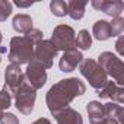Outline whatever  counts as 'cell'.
I'll return each instance as SVG.
<instances>
[{"label":"cell","mask_w":124,"mask_h":124,"mask_svg":"<svg viewBox=\"0 0 124 124\" xmlns=\"http://www.w3.org/2000/svg\"><path fill=\"white\" fill-rule=\"evenodd\" d=\"M86 92L85 83L78 78H69L57 82L50 88L47 92V107L50 112L55 117L58 112H61L64 108L69 107V104L76 98Z\"/></svg>","instance_id":"cell-1"},{"label":"cell","mask_w":124,"mask_h":124,"mask_svg":"<svg viewBox=\"0 0 124 124\" xmlns=\"http://www.w3.org/2000/svg\"><path fill=\"white\" fill-rule=\"evenodd\" d=\"M5 79H6V85L5 86H8L15 93V91L21 85L25 83V73L22 72L21 66H18V64H9L6 67V70H5Z\"/></svg>","instance_id":"cell-11"},{"label":"cell","mask_w":124,"mask_h":124,"mask_svg":"<svg viewBox=\"0 0 124 124\" xmlns=\"http://www.w3.org/2000/svg\"><path fill=\"white\" fill-rule=\"evenodd\" d=\"M2 118H3V112L0 111V121H2Z\"/></svg>","instance_id":"cell-31"},{"label":"cell","mask_w":124,"mask_h":124,"mask_svg":"<svg viewBox=\"0 0 124 124\" xmlns=\"http://www.w3.org/2000/svg\"><path fill=\"white\" fill-rule=\"evenodd\" d=\"M2 39H3V37H2V31H0V44H2Z\"/></svg>","instance_id":"cell-30"},{"label":"cell","mask_w":124,"mask_h":124,"mask_svg":"<svg viewBox=\"0 0 124 124\" xmlns=\"http://www.w3.org/2000/svg\"><path fill=\"white\" fill-rule=\"evenodd\" d=\"M111 99H112L114 102L120 104V105L124 102V89H123V86H117V88H115V91H114Z\"/></svg>","instance_id":"cell-25"},{"label":"cell","mask_w":124,"mask_h":124,"mask_svg":"<svg viewBox=\"0 0 124 124\" xmlns=\"http://www.w3.org/2000/svg\"><path fill=\"white\" fill-rule=\"evenodd\" d=\"M91 5H92L93 9L107 13L112 19L120 18L121 12L124 9V3L121 2V0H93Z\"/></svg>","instance_id":"cell-10"},{"label":"cell","mask_w":124,"mask_h":124,"mask_svg":"<svg viewBox=\"0 0 124 124\" xmlns=\"http://www.w3.org/2000/svg\"><path fill=\"white\" fill-rule=\"evenodd\" d=\"M53 45L55 47L57 51H69L76 48L75 41H76V34L75 29L69 25H57L53 31V37L50 39Z\"/></svg>","instance_id":"cell-5"},{"label":"cell","mask_w":124,"mask_h":124,"mask_svg":"<svg viewBox=\"0 0 124 124\" xmlns=\"http://www.w3.org/2000/svg\"><path fill=\"white\" fill-rule=\"evenodd\" d=\"M55 120H57V124H83L82 115L70 107H67L61 112H58L55 115Z\"/></svg>","instance_id":"cell-13"},{"label":"cell","mask_w":124,"mask_h":124,"mask_svg":"<svg viewBox=\"0 0 124 124\" xmlns=\"http://www.w3.org/2000/svg\"><path fill=\"white\" fill-rule=\"evenodd\" d=\"M12 26H13V29L16 32L26 35L32 29V19H31L29 15H25V13L16 15L13 18V21H12Z\"/></svg>","instance_id":"cell-14"},{"label":"cell","mask_w":124,"mask_h":124,"mask_svg":"<svg viewBox=\"0 0 124 124\" xmlns=\"http://www.w3.org/2000/svg\"><path fill=\"white\" fill-rule=\"evenodd\" d=\"M92 34H93V37L98 41H107L108 38H111V26H109V22L108 21H104V19L96 21L93 23Z\"/></svg>","instance_id":"cell-17"},{"label":"cell","mask_w":124,"mask_h":124,"mask_svg":"<svg viewBox=\"0 0 124 124\" xmlns=\"http://www.w3.org/2000/svg\"><path fill=\"white\" fill-rule=\"evenodd\" d=\"M0 124H19V120L15 114L8 112V114H3V118L0 121Z\"/></svg>","instance_id":"cell-26"},{"label":"cell","mask_w":124,"mask_h":124,"mask_svg":"<svg viewBox=\"0 0 124 124\" xmlns=\"http://www.w3.org/2000/svg\"><path fill=\"white\" fill-rule=\"evenodd\" d=\"M111 124H115V123H111Z\"/></svg>","instance_id":"cell-32"},{"label":"cell","mask_w":124,"mask_h":124,"mask_svg":"<svg viewBox=\"0 0 124 124\" xmlns=\"http://www.w3.org/2000/svg\"><path fill=\"white\" fill-rule=\"evenodd\" d=\"M0 61H2V58H0Z\"/></svg>","instance_id":"cell-33"},{"label":"cell","mask_w":124,"mask_h":124,"mask_svg":"<svg viewBox=\"0 0 124 124\" xmlns=\"http://www.w3.org/2000/svg\"><path fill=\"white\" fill-rule=\"evenodd\" d=\"M25 79H28V85L37 91V89H41L45 85V82H47V72H45L44 66L39 63V61H37L34 58L26 66Z\"/></svg>","instance_id":"cell-8"},{"label":"cell","mask_w":124,"mask_h":124,"mask_svg":"<svg viewBox=\"0 0 124 124\" xmlns=\"http://www.w3.org/2000/svg\"><path fill=\"white\" fill-rule=\"evenodd\" d=\"M57 53L58 51L55 50V47L53 45V42L50 39H42V41L37 42L34 47V55H35L34 58L37 61H39L45 70L53 66V60L57 55Z\"/></svg>","instance_id":"cell-7"},{"label":"cell","mask_w":124,"mask_h":124,"mask_svg":"<svg viewBox=\"0 0 124 124\" xmlns=\"http://www.w3.org/2000/svg\"><path fill=\"white\" fill-rule=\"evenodd\" d=\"M118 85L115 83V82H107L101 89H98V96L101 98V99H107V98H109L111 99V96H112V93H114V91H115V88H117Z\"/></svg>","instance_id":"cell-21"},{"label":"cell","mask_w":124,"mask_h":124,"mask_svg":"<svg viewBox=\"0 0 124 124\" xmlns=\"http://www.w3.org/2000/svg\"><path fill=\"white\" fill-rule=\"evenodd\" d=\"M91 45H92V37H91L89 31H86V29L79 31L76 41H75V47H78L80 50H89Z\"/></svg>","instance_id":"cell-18"},{"label":"cell","mask_w":124,"mask_h":124,"mask_svg":"<svg viewBox=\"0 0 124 124\" xmlns=\"http://www.w3.org/2000/svg\"><path fill=\"white\" fill-rule=\"evenodd\" d=\"M86 111H88L91 124H109L107 114H105L104 104H101L98 101H91L86 107Z\"/></svg>","instance_id":"cell-12"},{"label":"cell","mask_w":124,"mask_h":124,"mask_svg":"<svg viewBox=\"0 0 124 124\" xmlns=\"http://www.w3.org/2000/svg\"><path fill=\"white\" fill-rule=\"evenodd\" d=\"M32 124H51V123H50V120H47V118H38V120H35Z\"/></svg>","instance_id":"cell-29"},{"label":"cell","mask_w":124,"mask_h":124,"mask_svg":"<svg viewBox=\"0 0 124 124\" xmlns=\"http://www.w3.org/2000/svg\"><path fill=\"white\" fill-rule=\"evenodd\" d=\"M123 44H124V37H123V35H120V37H118V39H117V42H115V50H117V53H118L120 55H123V54H124Z\"/></svg>","instance_id":"cell-27"},{"label":"cell","mask_w":124,"mask_h":124,"mask_svg":"<svg viewBox=\"0 0 124 124\" xmlns=\"http://www.w3.org/2000/svg\"><path fill=\"white\" fill-rule=\"evenodd\" d=\"M109 26H111V37H120L124 32V19L121 16L112 19V22H109Z\"/></svg>","instance_id":"cell-22"},{"label":"cell","mask_w":124,"mask_h":124,"mask_svg":"<svg viewBox=\"0 0 124 124\" xmlns=\"http://www.w3.org/2000/svg\"><path fill=\"white\" fill-rule=\"evenodd\" d=\"M42 35H44V34H42L39 29H37V28H32V29H31V31H29V32H28L25 37H28V38H29V39L34 42V44H37V42L42 41Z\"/></svg>","instance_id":"cell-24"},{"label":"cell","mask_w":124,"mask_h":124,"mask_svg":"<svg viewBox=\"0 0 124 124\" xmlns=\"http://www.w3.org/2000/svg\"><path fill=\"white\" fill-rule=\"evenodd\" d=\"M12 96H13V92L5 86L2 91H0V111L3 112V109H8L12 104Z\"/></svg>","instance_id":"cell-20"},{"label":"cell","mask_w":124,"mask_h":124,"mask_svg":"<svg viewBox=\"0 0 124 124\" xmlns=\"http://www.w3.org/2000/svg\"><path fill=\"white\" fill-rule=\"evenodd\" d=\"M15 5H16L18 8H29V6H32L34 3H32V2H15Z\"/></svg>","instance_id":"cell-28"},{"label":"cell","mask_w":124,"mask_h":124,"mask_svg":"<svg viewBox=\"0 0 124 124\" xmlns=\"http://www.w3.org/2000/svg\"><path fill=\"white\" fill-rule=\"evenodd\" d=\"M12 3L10 2H6V0H0V22L6 21L10 13H12Z\"/></svg>","instance_id":"cell-23"},{"label":"cell","mask_w":124,"mask_h":124,"mask_svg":"<svg viewBox=\"0 0 124 124\" xmlns=\"http://www.w3.org/2000/svg\"><path fill=\"white\" fill-rule=\"evenodd\" d=\"M104 108H105V114H107V118H108V123H115V124H121L123 121V114H124V109L120 104H112V102H108V104H104Z\"/></svg>","instance_id":"cell-15"},{"label":"cell","mask_w":124,"mask_h":124,"mask_svg":"<svg viewBox=\"0 0 124 124\" xmlns=\"http://www.w3.org/2000/svg\"><path fill=\"white\" fill-rule=\"evenodd\" d=\"M34 47L35 44L28 37H13L10 39L9 48V61L10 64H28L34 60Z\"/></svg>","instance_id":"cell-2"},{"label":"cell","mask_w":124,"mask_h":124,"mask_svg":"<svg viewBox=\"0 0 124 124\" xmlns=\"http://www.w3.org/2000/svg\"><path fill=\"white\" fill-rule=\"evenodd\" d=\"M82 60H83L82 53L78 48H73V50H69V51L63 53V55H61V58L58 61V67H60L61 72L70 73L82 63Z\"/></svg>","instance_id":"cell-9"},{"label":"cell","mask_w":124,"mask_h":124,"mask_svg":"<svg viewBox=\"0 0 124 124\" xmlns=\"http://www.w3.org/2000/svg\"><path fill=\"white\" fill-rule=\"evenodd\" d=\"M96 63L104 69L107 76H111L118 86H123V83H124V64L117 55H114L109 51H104L98 55Z\"/></svg>","instance_id":"cell-3"},{"label":"cell","mask_w":124,"mask_h":124,"mask_svg":"<svg viewBox=\"0 0 124 124\" xmlns=\"http://www.w3.org/2000/svg\"><path fill=\"white\" fill-rule=\"evenodd\" d=\"M50 9H51V13L58 18L67 15V3L63 2V0H53L50 3Z\"/></svg>","instance_id":"cell-19"},{"label":"cell","mask_w":124,"mask_h":124,"mask_svg":"<svg viewBox=\"0 0 124 124\" xmlns=\"http://www.w3.org/2000/svg\"><path fill=\"white\" fill-rule=\"evenodd\" d=\"M80 66V73L82 76L89 82V85L93 88V89H101L107 82H108V76L107 73L104 72V69L96 63L95 60L92 58H85L82 60V63L79 64Z\"/></svg>","instance_id":"cell-4"},{"label":"cell","mask_w":124,"mask_h":124,"mask_svg":"<svg viewBox=\"0 0 124 124\" xmlns=\"http://www.w3.org/2000/svg\"><path fill=\"white\" fill-rule=\"evenodd\" d=\"M13 96H15V105H16L19 112H22L23 115H29L34 111V105H35V99H37V92L28 83L21 85L15 91Z\"/></svg>","instance_id":"cell-6"},{"label":"cell","mask_w":124,"mask_h":124,"mask_svg":"<svg viewBox=\"0 0 124 124\" xmlns=\"http://www.w3.org/2000/svg\"><path fill=\"white\" fill-rule=\"evenodd\" d=\"M88 6V2H82V0H72L67 3V15L73 21H80L85 16V9Z\"/></svg>","instance_id":"cell-16"}]
</instances>
